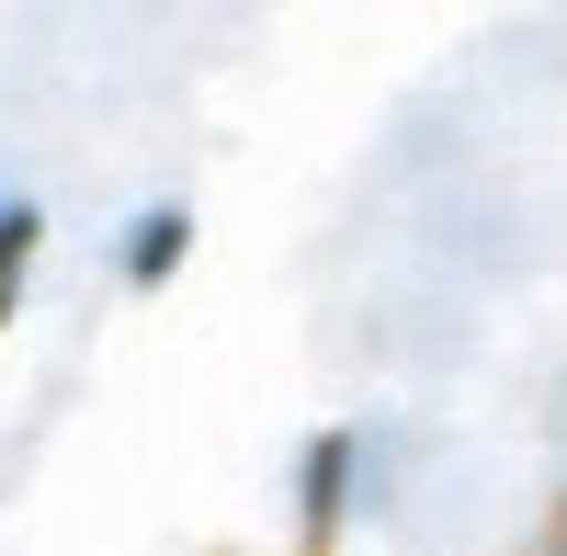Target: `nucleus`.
Here are the masks:
<instances>
[{"label":"nucleus","mask_w":567,"mask_h":556,"mask_svg":"<svg viewBox=\"0 0 567 556\" xmlns=\"http://www.w3.org/2000/svg\"><path fill=\"white\" fill-rule=\"evenodd\" d=\"M341 477H352V432H329V443L307 454V534L341 523Z\"/></svg>","instance_id":"nucleus-1"},{"label":"nucleus","mask_w":567,"mask_h":556,"mask_svg":"<svg viewBox=\"0 0 567 556\" xmlns=\"http://www.w3.org/2000/svg\"><path fill=\"white\" fill-rule=\"evenodd\" d=\"M182 239H194V227H182V216H148V227H136V239H125V272H136V285H159V272L182 261Z\"/></svg>","instance_id":"nucleus-2"},{"label":"nucleus","mask_w":567,"mask_h":556,"mask_svg":"<svg viewBox=\"0 0 567 556\" xmlns=\"http://www.w3.org/2000/svg\"><path fill=\"white\" fill-rule=\"evenodd\" d=\"M23 261H34V205H0V318L23 296Z\"/></svg>","instance_id":"nucleus-3"}]
</instances>
